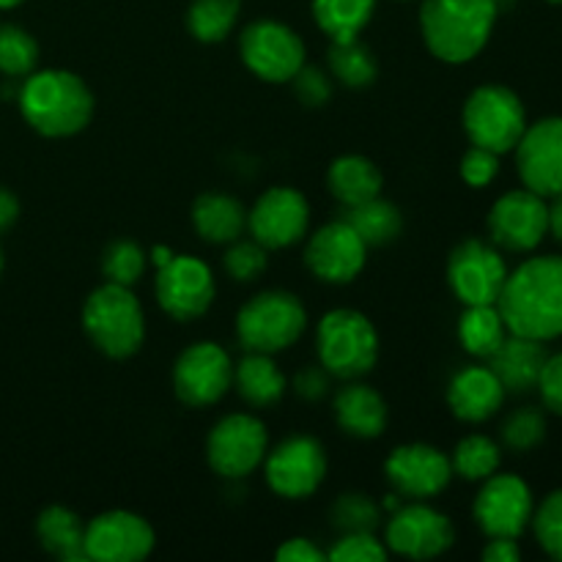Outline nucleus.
I'll return each instance as SVG.
<instances>
[{"mask_svg":"<svg viewBox=\"0 0 562 562\" xmlns=\"http://www.w3.org/2000/svg\"><path fill=\"white\" fill-rule=\"evenodd\" d=\"M22 0H0V9H14V5H20Z\"/></svg>","mask_w":562,"mask_h":562,"instance_id":"603ef678","label":"nucleus"},{"mask_svg":"<svg viewBox=\"0 0 562 562\" xmlns=\"http://www.w3.org/2000/svg\"><path fill=\"white\" fill-rule=\"evenodd\" d=\"M549 234L562 245V195L554 198V203L549 206Z\"/></svg>","mask_w":562,"mask_h":562,"instance_id":"8fccbe9b","label":"nucleus"},{"mask_svg":"<svg viewBox=\"0 0 562 562\" xmlns=\"http://www.w3.org/2000/svg\"><path fill=\"white\" fill-rule=\"evenodd\" d=\"M508 267L492 245L467 239L448 258V283L464 305H497Z\"/></svg>","mask_w":562,"mask_h":562,"instance_id":"ddd939ff","label":"nucleus"},{"mask_svg":"<svg viewBox=\"0 0 562 562\" xmlns=\"http://www.w3.org/2000/svg\"><path fill=\"white\" fill-rule=\"evenodd\" d=\"M497 311L514 335L554 340L562 335V256H538L508 274Z\"/></svg>","mask_w":562,"mask_h":562,"instance_id":"f257e3e1","label":"nucleus"},{"mask_svg":"<svg viewBox=\"0 0 562 562\" xmlns=\"http://www.w3.org/2000/svg\"><path fill=\"white\" fill-rule=\"evenodd\" d=\"M505 387L488 366L461 368L448 384V406L459 420L483 423L499 412Z\"/></svg>","mask_w":562,"mask_h":562,"instance_id":"4be33fe9","label":"nucleus"},{"mask_svg":"<svg viewBox=\"0 0 562 562\" xmlns=\"http://www.w3.org/2000/svg\"><path fill=\"white\" fill-rule=\"evenodd\" d=\"M497 14V0H426L420 9V31L434 58L467 64L486 47Z\"/></svg>","mask_w":562,"mask_h":562,"instance_id":"7ed1b4c3","label":"nucleus"},{"mask_svg":"<svg viewBox=\"0 0 562 562\" xmlns=\"http://www.w3.org/2000/svg\"><path fill=\"white\" fill-rule=\"evenodd\" d=\"M499 461H503L499 445L483 434L464 437L450 456L453 475L464 477V481H486L499 470Z\"/></svg>","mask_w":562,"mask_h":562,"instance_id":"72a5a7b5","label":"nucleus"},{"mask_svg":"<svg viewBox=\"0 0 562 562\" xmlns=\"http://www.w3.org/2000/svg\"><path fill=\"white\" fill-rule=\"evenodd\" d=\"M16 217H20V201L14 192L0 187V234H5L16 223Z\"/></svg>","mask_w":562,"mask_h":562,"instance_id":"09e8293b","label":"nucleus"},{"mask_svg":"<svg viewBox=\"0 0 562 562\" xmlns=\"http://www.w3.org/2000/svg\"><path fill=\"white\" fill-rule=\"evenodd\" d=\"M157 302L176 322H192L203 316L214 302L212 269L192 256H173L162 269H157L154 280Z\"/></svg>","mask_w":562,"mask_h":562,"instance_id":"4468645a","label":"nucleus"},{"mask_svg":"<svg viewBox=\"0 0 562 562\" xmlns=\"http://www.w3.org/2000/svg\"><path fill=\"white\" fill-rule=\"evenodd\" d=\"M36 536L42 547L60 562H86V525L75 510L49 505L38 514Z\"/></svg>","mask_w":562,"mask_h":562,"instance_id":"bb28decb","label":"nucleus"},{"mask_svg":"<svg viewBox=\"0 0 562 562\" xmlns=\"http://www.w3.org/2000/svg\"><path fill=\"white\" fill-rule=\"evenodd\" d=\"M146 272V252L132 239H115L102 252V274L108 283L135 285Z\"/></svg>","mask_w":562,"mask_h":562,"instance_id":"c9c22d12","label":"nucleus"},{"mask_svg":"<svg viewBox=\"0 0 562 562\" xmlns=\"http://www.w3.org/2000/svg\"><path fill=\"white\" fill-rule=\"evenodd\" d=\"M477 527L488 538H519L532 521V492L519 475H497L483 481L472 505Z\"/></svg>","mask_w":562,"mask_h":562,"instance_id":"f3484780","label":"nucleus"},{"mask_svg":"<svg viewBox=\"0 0 562 562\" xmlns=\"http://www.w3.org/2000/svg\"><path fill=\"white\" fill-rule=\"evenodd\" d=\"M327 184L329 192L340 206H357L371 198L382 195V170L371 162L368 157L360 154H344L335 159L327 170Z\"/></svg>","mask_w":562,"mask_h":562,"instance_id":"a878e982","label":"nucleus"},{"mask_svg":"<svg viewBox=\"0 0 562 562\" xmlns=\"http://www.w3.org/2000/svg\"><path fill=\"white\" fill-rule=\"evenodd\" d=\"M239 53L247 69L267 82H291L305 66V44L289 25L258 20L241 31Z\"/></svg>","mask_w":562,"mask_h":562,"instance_id":"9d476101","label":"nucleus"},{"mask_svg":"<svg viewBox=\"0 0 562 562\" xmlns=\"http://www.w3.org/2000/svg\"><path fill=\"white\" fill-rule=\"evenodd\" d=\"M267 247L258 245L256 239L252 241H231V247L225 250L223 256V267L228 272V278L239 280V283H252L256 278H261L267 272Z\"/></svg>","mask_w":562,"mask_h":562,"instance_id":"ea45409f","label":"nucleus"},{"mask_svg":"<svg viewBox=\"0 0 562 562\" xmlns=\"http://www.w3.org/2000/svg\"><path fill=\"white\" fill-rule=\"evenodd\" d=\"M340 220H346L368 247L390 245V241L398 239L401 228H404V217H401L398 206L382 201V198H371V201L357 203V206H346Z\"/></svg>","mask_w":562,"mask_h":562,"instance_id":"c85d7f7f","label":"nucleus"},{"mask_svg":"<svg viewBox=\"0 0 562 562\" xmlns=\"http://www.w3.org/2000/svg\"><path fill=\"white\" fill-rule=\"evenodd\" d=\"M329 71L338 82L346 88H368L376 82L379 66L371 49L360 42V38H349V42H333L327 55Z\"/></svg>","mask_w":562,"mask_h":562,"instance_id":"473e14b6","label":"nucleus"},{"mask_svg":"<svg viewBox=\"0 0 562 562\" xmlns=\"http://www.w3.org/2000/svg\"><path fill=\"white\" fill-rule=\"evenodd\" d=\"M368 245L346 220L324 225L307 239L305 263L322 283H351L366 269Z\"/></svg>","mask_w":562,"mask_h":562,"instance_id":"412c9836","label":"nucleus"},{"mask_svg":"<svg viewBox=\"0 0 562 562\" xmlns=\"http://www.w3.org/2000/svg\"><path fill=\"white\" fill-rule=\"evenodd\" d=\"M543 437H547V417H543V412L532 409V406L516 409L503 423V445L514 453H527V450L538 448Z\"/></svg>","mask_w":562,"mask_h":562,"instance_id":"4c0bfd02","label":"nucleus"},{"mask_svg":"<svg viewBox=\"0 0 562 562\" xmlns=\"http://www.w3.org/2000/svg\"><path fill=\"white\" fill-rule=\"evenodd\" d=\"M329 516H333V527L340 532H373L382 525V508L360 492L340 494Z\"/></svg>","mask_w":562,"mask_h":562,"instance_id":"e433bc0d","label":"nucleus"},{"mask_svg":"<svg viewBox=\"0 0 562 562\" xmlns=\"http://www.w3.org/2000/svg\"><path fill=\"white\" fill-rule=\"evenodd\" d=\"M154 543L151 525L132 510H108L86 525V558L93 562H140Z\"/></svg>","mask_w":562,"mask_h":562,"instance_id":"a211bd4d","label":"nucleus"},{"mask_svg":"<svg viewBox=\"0 0 562 562\" xmlns=\"http://www.w3.org/2000/svg\"><path fill=\"white\" fill-rule=\"evenodd\" d=\"M499 173V154L488 151V148L472 146L461 159V179L470 187H486L497 179Z\"/></svg>","mask_w":562,"mask_h":562,"instance_id":"37998d69","label":"nucleus"},{"mask_svg":"<svg viewBox=\"0 0 562 562\" xmlns=\"http://www.w3.org/2000/svg\"><path fill=\"white\" fill-rule=\"evenodd\" d=\"M505 338H508V327H505L497 305H467V311L461 313L459 340L467 355L488 360Z\"/></svg>","mask_w":562,"mask_h":562,"instance_id":"c756f323","label":"nucleus"},{"mask_svg":"<svg viewBox=\"0 0 562 562\" xmlns=\"http://www.w3.org/2000/svg\"><path fill=\"white\" fill-rule=\"evenodd\" d=\"M516 168L527 190L541 198L562 195V119H541L516 143Z\"/></svg>","mask_w":562,"mask_h":562,"instance_id":"aec40b11","label":"nucleus"},{"mask_svg":"<svg viewBox=\"0 0 562 562\" xmlns=\"http://www.w3.org/2000/svg\"><path fill=\"white\" fill-rule=\"evenodd\" d=\"M234 384L241 398L256 409L274 406L289 387L272 355H258V351H247V357H241L239 366L234 368Z\"/></svg>","mask_w":562,"mask_h":562,"instance_id":"cd10ccee","label":"nucleus"},{"mask_svg":"<svg viewBox=\"0 0 562 562\" xmlns=\"http://www.w3.org/2000/svg\"><path fill=\"white\" fill-rule=\"evenodd\" d=\"M335 420L340 431L357 439H376L387 428V404L368 384H346L335 395Z\"/></svg>","mask_w":562,"mask_h":562,"instance_id":"b1692460","label":"nucleus"},{"mask_svg":"<svg viewBox=\"0 0 562 562\" xmlns=\"http://www.w3.org/2000/svg\"><path fill=\"white\" fill-rule=\"evenodd\" d=\"M549 3H562V0H549Z\"/></svg>","mask_w":562,"mask_h":562,"instance_id":"5fc2aeb1","label":"nucleus"},{"mask_svg":"<svg viewBox=\"0 0 562 562\" xmlns=\"http://www.w3.org/2000/svg\"><path fill=\"white\" fill-rule=\"evenodd\" d=\"M384 477L398 497L431 499L448 488L453 464L450 456L434 445H401L384 461Z\"/></svg>","mask_w":562,"mask_h":562,"instance_id":"6ab92c4d","label":"nucleus"},{"mask_svg":"<svg viewBox=\"0 0 562 562\" xmlns=\"http://www.w3.org/2000/svg\"><path fill=\"white\" fill-rule=\"evenodd\" d=\"M269 450L267 426L252 415H228L209 431L206 461L217 475L239 481L263 464Z\"/></svg>","mask_w":562,"mask_h":562,"instance_id":"1a4fd4ad","label":"nucleus"},{"mask_svg":"<svg viewBox=\"0 0 562 562\" xmlns=\"http://www.w3.org/2000/svg\"><path fill=\"white\" fill-rule=\"evenodd\" d=\"M333 562H382L387 560V547L373 532H340L335 547L327 552Z\"/></svg>","mask_w":562,"mask_h":562,"instance_id":"a19ab883","label":"nucleus"},{"mask_svg":"<svg viewBox=\"0 0 562 562\" xmlns=\"http://www.w3.org/2000/svg\"><path fill=\"white\" fill-rule=\"evenodd\" d=\"M521 558V549L516 538H488V547L483 549L486 562H516Z\"/></svg>","mask_w":562,"mask_h":562,"instance_id":"de8ad7c7","label":"nucleus"},{"mask_svg":"<svg viewBox=\"0 0 562 562\" xmlns=\"http://www.w3.org/2000/svg\"><path fill=\"white\" fill-rule=\"evenodd\" d=\"M547 357L549 351L547 346H543V340L508 333V338L503 340V346L488 357V368H492L494 376L499 379L505 393L519 395V393H530V390L536 387Z\"/></svg>","mask_w":562,"mask_h":562,"instance_id":"5701e85b","label":"nucleus"},{"mask_svg":"<svg viewBox=\"0 0 562 562\" xmlns=\"http://www.w3.org/2000/svg\"><path fill=\"white\" fill-rule=\"evenodd\" d=\"M318 362L338 379H360L379 360V335L368 316L351 307L329 311L316 329Z\"/></svg>","mask_w":562,"mask_h":562,"instance_id":"39448f33","label":"nucleus"},{"mask_svg":"<svg viewBox=\"0 0 562 562\" xmlns=\"http://www.w3.org/2000/svg\"><path fill=\"white\" fill-rule=\"evenodd\" d=\"M234 387V362L223 346L212 340L192 344L173 366V390L181 404L203 409L223 398Z\"/></svg>","mask_w":562,"mask_h":562,"instance_id":"9b49d317","label":"nucleus"},{"mask_svg":"<svg viewBox=\"0 0 562 562\" xmlns=\"http://www.w3.org/2000/svg\"><path fill=\"white\" fill-rule=\"evenodd\" d=\"M488 234L494 245L510 252L536 250L549 234L547 198L532 190H510L488 212Z\"/></svg>","mask_w":562,"mask_h":562,"instance_id":"dca6fc26","label":"nucleus"},{"mask_svg":"<svg viewBox=\"0 0 562 562\" xmlns=\"http://www.w3.org/2000/svg\"><path fill=\"white\" fill-rule=\"evenodd\" d=\"M192 225L209 245H231L247 228V209L223 192H203L192 203Z\"/></svg>","mask_w":562,"mask_h":562,"instance_id":"393cba45","label":"nucleus"},{"mask_svg":"<svg viewBox=\"0 0 562 562\" xmlns=\"http://www.w3.org/2000/svg\"><path fill=\"white\" fill-rule=\"evenodd\" d=\"M538 393H541L543 406L554 415L562 417V351L560 355H549L543 362V371L538 376Z\"/></svg>","mask_w":562,"mask_h":562,"instance_id":"c03bdc74","label":"nucleus"},{"mask_svg":"<svg viewBox=\"0 0 562 562\" xmlns=\"http://www.w3.org/2000/svg\"><path fill=\"white\" fill-rule=\"evenodd\" d=\"M241 0H192L187 9V27L203 44H217L231 36L239 20Z\"/></svg>","mask_w":562,"mask_h":562,"instance_id":"2f4dec72","label":"nucleus"},{"mask_svg":"<svg viewBox=\"0 0 562 562\" xmlns=\"http://www.w3.org/2000/svg\"><path fill=\"white\" fill-rule=\"evenodd\" d=\"M274 558L283 562H324L327 560V552L318 549L313 541H307V538H291V541H285L274 552Z\"/></svg>","mask_w":562,"mask_h":562,"instance_id":"a18cd8bd","label":"nucleus"},{"mask_svg":"<svg viewBox=\"0 0 562 562\" xmlns=\"http://www.w3.org/2000/svg\"><path fill=\"white\" fill-rule=\"evenodd\" d=\"M307 313L302 302L289 291H263L241 305L236 316V335L247 351L278 355L291 349L302 338Z\"/></svg>","mask_w":562,"mask_h":562,"instance_id":"423d86ee","label":"nucleus"},{"mask_svg":"<svg viewBox=\"0 0 562 562\" xmlns=\"http://www.w3.org/2000/svg\"><path fill=\"white\" fill-rule=\"evenodd\" d=\"M82 329L102 355L126 360L146 338V318L130 285L104 283L82 305Z\"/></svg>","mask_w":562,"mask_h":562,"instance_id":"20e7f679","label":"nucleus"},{"mask_svg":"<svg viewBox=\"0 0 562 562\" xmlns=\"http://www.w3.org/2000/svg\"><path fill=\"white\" fill-rule=\"evenodd\" d=\"M453 543V521L442 510L423 505V499L395 508L390 514V521L384 525V547H387V552L401 554L406 560H434L448 552Z\"/></svg>","mask_w":562,"mask_h":562,"instance_id":"6e6552de","label":"nucleus"},{"mask_svg":"<svg viewBox=\"0 0 562 562\" xmlns=\"http://www.w3.org/2000/svg\"><path fill=\"white\" fill-rule=\"evenodd\" d=\"M267 483L278 497L307 499L327 477V453L313 437H289L263 459Z\"/></svg>","mask_w":562,"mask_h":562,"instance_id":"f8f14e48","label":"nucleus"},{"mask_svg":"<svg viewBox=\"0 0 562 562\" xmlns=\"http://www.w3.org/2000/svg\"><path fill=\"white\" fill-rule=\"evenodd\" d=\"M38 64L36 38L20 25H0V71L5 77H27Z\"/></svg>","mask_w":562,"mask_h":562,"instance_id":"f704fd0d","label":"nucleus"},{"mask_svg":"<svg viewBox=\"0 0 562 562\" xmlns=\"http://www.w3.org/2000/svg\"><path fill=\"white\" fill-rule=\"evenodd\" d=\"M532 530L543 552L562 560V488L549 494L538 510H532Z\"/></svg>","mask_w":562,"mask_h":562,"instance_id":"58836bf2","label":"nucleus"},{"mask_svg":"<svg viewBox=\"0 0 562 562\" xmlns=\"http://www.w3.org/2000/svg\"><path fill=\"white\" fill-rule=\"evenodd\" d=\"M0 272H3V250H0Z\"/></svg>","mask_w":562,"mask_h":562,"instance_id":"864d4df0","label":"nucleus"},{"mask_svg":"<svg viewBox=\"0 0 562 562\" xmlns=\"http://www.w3.org/2000/svg\"><path fill=\"white\" fill-rule=\"evenodd\" d=\"M22 119L44 137H69L86 130L93 115V93L66 69L31 71L20 93Z\"/></svg>","mask_w":562,"mask_h":562,"instance_id":"f03ea898","label":"nucleus"},{"mask_svg":"<svg viewBox=\"0 0 562 562\" xmlns=\"http://www.w3.org/2000/svg\"><path fill=\"white\" fill-rule=\"evenodd\" d=\"M311 206L294 187H269L247 212V231L267 250L291 247L305 236Z\"/></svg>","mask_w":562,"mask_h":562,"instance_id":"2eb2a0df","label":"nucleus"},{"mask_svg":"<svg viewBox=\"0 0 562 562\" xmlns=\"http://www.w3.org/2000/svg\"><path fill=\"white\" fill-rule=\"evenodd\" d=\"M329 382H327V371L324 368H307L302 371L300 376L294 379V390L300 398L305 401H318L324 393H327Z\"/></svg>","mask_w":562,"mask_h":562,"instance_id":"49530a36","label":"nucleus"},{"mask_svg":"<svg viewBox=\"0 0 562 562\" xmlns=\"http://www.w3.org/2000/svg\"><path fill=\"white\" fill-rule=\"evenodd\" d=\"M173 256H176V252L170 250V247H162V245H157L151 250V261H154V267H157V269H162L165 263H168Z\"/></svg>","mask_w":562,"mask_h":562,"instance_id":"3c124183","label":"nucleus"},{"mask_svg":"<svg viewBox=\"0 0 562 562\" xmlns=\"http://www.w3.org/2000/svg\"><path fill=\"white\" fill-rule=\"evenodd\" d=\"M464 130L472 146L494 154L514 151L527 130L521 99L505 86H481L464 104Z\"/></svg>","mask_w":562,"mask_h":562,"instance_id":"0eeeda50","label":"nucleus"},{"mask_svg":"<svg viewBox=\"0 0 562 562\" xmlns=\"http://www.w3.org/2000/svg\"><path fill=\"white\" fill-rule=\"evenodd\" d=\"M376 0H313V20L333 42L360 38L371 22Z\"/></svg>","mask_w":562,"mask_h":562,"instance_id":"7c9ffc66","label":"nucleus"},{"mask_svg":"<svg viewBox=\"0 0 562 562\" xmlns=\"http://www.w3.org/2000/svg\"><path fill=\"white\" fill-rule=\"evenodd\" d=\"M291 86H294L296 99L307 108H322L333 97V80L324 75L316 66H302L294 77H291Z\"/></svg>","mask_w":562,"mask_h":562,"instance_id":"79ce46f5","label":"nucleus"}]
</instances>
